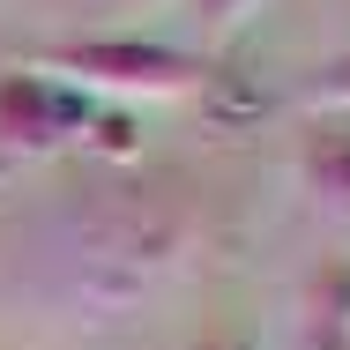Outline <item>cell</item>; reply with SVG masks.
<instances>
[{
  "label": "cell",
  "mask_w": 350,
  "mask_h": 350,
  "mask_svg": "<svg viewBox=\"0 0 350 350\" xmlns=\"http://www.w3.org/2000/svg\"><path fill=\"white\" fill-rule=\"evenodd\" d=\"M38 68L75 82L82 97H187L209 82V60L164 38H82V45H53Z\"/></svg>",
  "instance_id": "cell-2"
},
{
  "label": "cell",
  "mask_w": 350,
  "mask_h": 350,
  "mask_svg": "<svg viewBox=\"0 0 350 350\" xmlns=\"http://www.w3.org/2000/svg\"><path fill=\"white\" fill-rule=\"evenodd\" d=\"M68 231H75V261H82L90 291L135 298L187 254L194 216H187V194H172L164 179H120V187H97Z\"/></svg>",
  "instance_id": "cell-1"
},
{
  "label": "cell",
  "mask_w": 350,
  "mask_h": 350,
  "mask_svg": "<svg viewBox=\"0 0 350 350\" xmlns=\"http://www.w3.org/2000/svg\"><path fill=\"white\" fill-rule=\"evenodd\" d=\"M298 179H306L321 202L350 209V127H313L306 149H298Z\"/></svg>",
  "instance_id": "cell-5"
},
{
  "label": "cell",
  "mask_w": 350,
  "mask_h": 350,
  "mask_svg": "<svg viewBox=\"0 0 350 350\" xmlns=\"http://www.w3.org/2000/svg\"><path fill=\"white\" fill-rule=\"evenodd\" d=\"M298 343L350 350V261H321L298 291Z\"/></svg>",
  "instance_id": "cell-4"
},
{
  "label": "cell",
  "mask_w": 350,
  "mask_h": 350,
  "mask_svg": "<svg viewBox=\"0 0 350 350\" xmlns=\"http://www.w3.org/2000/svg\"><path fill=\"white\" fill-rule=\"evenodd\" d=\"M306 105H321V112H350V53H336L328 68H313Z\"/></svg>",
  "instance_id": "cell-6"
},
{
  "label": "cell",
  "mask_w": 350,
  "mask_h": 350,
  "mask_svg": "<svg viewBox=\"0 0 350 350\" xmlns=\"http://www.w3.org/2000/svg\"><path fill=\"white\" fill-rule=\"evenodd\" d=\"M90 149H97V157H120V164H127V157H135V120H127V112H90Z\"/></svg>",
  "instance_id": "cell-7"
},
{
  "label": "cell",
  "mask_w": 350,
  "mask_h": 350,
  "mask_svg": "<svg viewBox=\"0 0 350 350\" xmlns=\"http://www.w3.org/2000/svg\"><path fill=\"white\" fill-rule=\"evenodd\" d=\"M90 97L45 68H0V149L8 157H60L90 135Z\"/></svg>",
  "instance_id": "cell-3"
},
{
  "label": "cell",
  "mask_w": 350,
  "mask_h": 350,
  "mask_svg": "<svg viewBox=\"0 0 350 350\" xmlns=\"http://www.w3.org/2000/svg\"><path fill=\"white\" fill-rule=\"evenodd\" d=\"M187 8H194V23H202V30H239L261 0H187Z\"/></svg>",
  "instance_id": "cell-8"
}]
</instances>
